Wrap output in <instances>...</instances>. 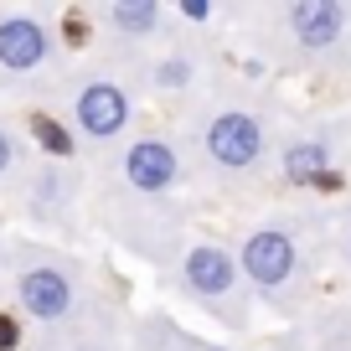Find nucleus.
<instances>
[{
    "label": "nucleus",
    "mask_w": 351,
    "mask_h": 351,
    "mask_svg": "<svg viewBox=\"0 0 351 351\" xmlns=\"http://www.w3.org/2000/svg\"><path fill=\"white\" fill-rule=\"evenodd\" d=\"M73 119H77V130H83L88 140H114V134L130 124V93H124L119 83H109V77H93V83L77 88Z\"/></svg>",
    "instance_id": "f257e3e1"
},
{
    "label": "nucleus",
    "mask_w": 351,
    "mask_h": 351,
    "mask_svg": "<svg viewBox=\"0 0 351 351\" xmlns=\"http://www.w3.org/2000/svg\"><path fill=\"white\" fill-rule=\"evenodd\" d=\"M207 155L228 171H248L253 160L263 155V124L243 109H228L207 124Z\"/></svg>",
    "instance_id": "f03ea898"
},
{
    "label": "nucleus",
    "mask_w": 351,
    "mask_h": 351,
    "mask_svg": "<svg viewBox=\"0 0 351 351\" xmlns=\"http://www.w3.org/2000/svg\"><path fill=\"white\" fill-rule=\"evenodd\" d=\"M16 300L32 320H67L73 315V279L57 269V263H36L16 279Z\"/></svg>",
    "instance_id": "7ed1b4c3"
},
{
    "label": "nucleus",
    "mask_w": 351,
    "mask_h": 351,
    "mask_svg": "<svg viewBox=\"0 0 351 351\" xmlns=\"http://www.w3.org/2000/svg\"><path fill=\"white\" fill-rule=\"evenodd\" d=\"M243 274H248L253 285H263V289L285 285V279L295 274V238L279 232V228L253 232V238L243 243Z\"/></svg>",
    "instance_id": "20e7f679"
},
{
    "label": "nucleus",
    "mask_w": 351,
    "mask_h": 351,
    "mask_svg": "<svg viewBox=\"0 0 351 351\" xmlns=\"http://www.w3.org/2000/svg\"><path fill=\"white\" fill-rule=\"evenodd\" d=\"M52 57V36L32 16H5L0 21V67L5 73H36Z\"/></svg>",
    "instance_id": "39448f33"
},
{
    "label": "nucleus",
    "mask_w": 351,
    "mask_h": 351,
    "mask_svg": "<svg viewBox=\"0 0 351 351\" xmlns=\"http://www.w3.org/2000/svg\"><path fill=\"white\" fill-rule=\"evenodd\" d=\"M176 150L165 140H134L130 150H124V181H130L134 191H145V197H160L165 186L176 181Z\"/></svg>",
    "instance_id": "423d86ee"
},
{
    "label": "nucleus",
    "mask_w": 351,
    "mask_h": 351,
    "mask_svg": "<svg viewBox=\"0 0 351 351\" xmlns=\"http://www.w3.org/2000/svg\"><path fill=\"white\" fill-rule=\"evenodd\" d=\"M285 21H289V32H295L300 47L320 52V47H330L341 36V26H346V5H336V0H295Z\"/></svg>",
    "instance_id": "0eeeda50"
},
{
    "label": "nucleus",
    "mask_w": 351,
    "mask_h": 351,
    "mask_svg": "<svg viewBox=\"0 0 351 351\" xmlns=\"http://www.w3.org/2000/svg\"><path fill=\"white\" fill-rule=\"evenodd\" d=\"M186 285L197 289V295H207V300L228 295V289L238 285V263H232V253H222L217 243H197V248L186 253Z\"/></svg>",
    "instance_id": "6e6552de"
},
{
    "label": "nucleus",
    "mask_w": 351,
    "mask_h": 351,
    "mask_svg": "<svg viewBox=\"0 0 351 351\" xmlns=\"http://www.w3.org/2000/svg\"><path fill=\"white\" fill-rule=\"evenodd\" d=\"M109 21L119 36H155V26H160V5L155 0H119V5H109Z\"/></svg>",
    "instance_id": "1a4fd4ad"
},
{
    "label": "nucleus",
    "mask_w": 351,
    "mask_h": 351,
    "mask_svg": "<svg viewBox=\"0 0 351 351\" xmlns=\"http://www.w3.org/2000/svg\"><path fill=\"white\" fill-rule=\"evenodd\" d=\"M326 165H330L326 145H289L285 150V176L289 181H320Z\"/></svg>",
    "instance_id": "9d476101"
},
{
    "label": "nucleus",
    "mask_w": 351,
    "mask_h": 351,
    "mask_svg": "<svg viewBox=\"0 0 351 351\" xmlns=\"http://www.w3.org/2000/svg\"><path fill=\"white\" fill-rule=\"evenodd\" d=\"M186 77H191V62H186V57H171V62L155 67V83H160V88H181Z\"/></svg>",
    "instance_id": "9b49d317"
},
{
    "label": "nucleus",
    "mask_w": 351,
    "mask_h": 351,
    "mask_svg": "<svg viewBox=\"0 0 351 351\" xmlns=\"http://www.w3.org/2000/svg\"><path fill=\"white\" fill-rule=\"evenodd\" d=\"M11 160H16V140H11L5 130H0V176L11 171Z\"/></svg>",
    "instance_id": "f8f14e48"
},
{
    "label": "nucleus",
    "mask_w": 351,
    "mask_h": 351,
    "mask_svg": "<svg viewBox=\"0 0 351 351\" xmlns=\"http://www.w3.org/2000/svg\"><path fill=\"white\" fill-rule=\"evenodd\" d=\"M181 11H186L191 21H207V16H212V5H207V0H186V5H181Z\"/></svg>",
    "instance_id": "ddd939ff"
}]
</instances>
